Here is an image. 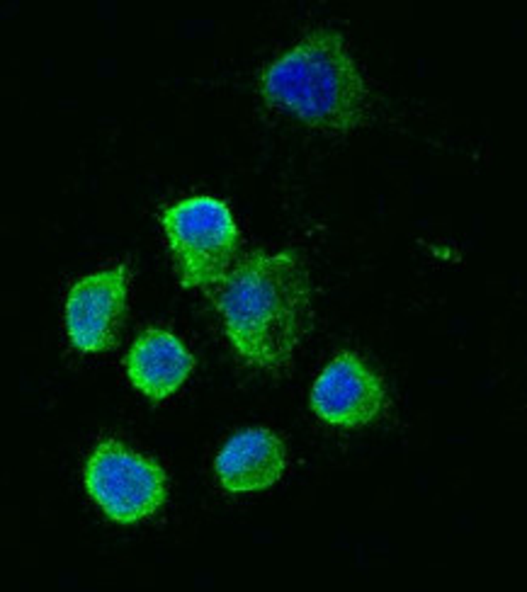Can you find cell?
<instances>
[{"instance_id":"cell-7","label":"cell","mask_w":527,"mask_h":592,"mask_svg":"<svg viewBox=\"0 0 527 592\" xmlns=\"http://www.w3.org/2000/svg\"><path fill=\"white\" fill-rule=\"evenodd\" d=\"M214 471L229 493L265 491L287 471V447L275 432L250 427L219 449Z\"/></svg>"},{"instance_id":"cell-8","label":"cell","mask_w":527,"mask_h":592,"mask_svg":"<svg viewBox=\"0 0 527 592\" xmlns=\"http://www.w3.org/2000/svg\"><path fill=\"white\" fill-rule=\"evenodd\" d=\"M124 367L139 394L151 401H166L192 374L194 357L171 330L148 328L127 352Z\"/></svg>"},{"instance_id":"cell-5","label":"cell","mask_w":527,"mask_h":592,"mask_svg":"<svg viewBox=\"0 0 527 592\" xmlns=\"http://www.w3.org/2000/svg\"><path fill=\"white\" fill-rule=\"evenodd\" d=\"M311 410L335 427L355 430L375 422L387 408V386L370 362L340 352L311 386Z\"/></svg>"},{"instance_id":"cell-4","label":"cell","mask_w":527,"mask_h":592,"mask_svg":"<svg viewBox=\"0 0 527 592\" xmlns=\"http://www.w3.org/2000/svg\"><path fill=\"white\" fill-rule=\"evenodd\" d=\"M85 488L97 508L120 524L151 517L168 495L166 471L117 440H102L93 449L85 464Z\"/></svg>"},{"instance_id":"cell-3","label":"cell","mask_w":527,"mask_h":592,"mask_svg":"<svg viewBox=\"0 0 527 592\" xmlns=\"http://www.w3.org/2000/svg\"><path fill=\"white\" fill-rule=\"evenodd\" d=\"M161 223L182 287H217L226 277L238 250V226L222 199H182L163 212Z\"/></svg>"},{"instance_id":"cell-2","label":"cell","mask_w":527,"mask_h":592,"mask_svg":"<svg viewBox=\"0 0 527 592\" xmlns=\"http://www.w3.org/2000/svg\"><path fill=\"white\" fill-rule=\"evenodd\" d=\"M260 95L311 129L350 134L370 112V88L338 29L316 27L260 78Z\"/></svg>"},{"instance_id":"cell-1","label":"cell","mask_w":527,"mask_h":592,"mask_svg":"<svg viewBox=\"0 0 527 592\" xmlns=\"http://www.w3.org/2000/svg\"><path fill=\"white\" fill-rule=\"evenodd\" d=\"M212 299L229 343L250 367H284L311 328L309 274L291 253L243 258L212 289Z\"/></svg>"},{"instance_id":"cell-6","label":"cell","mask_w":527,"mask_h":592,"mask_svg":"<svg viewBox=\"0 0 527 592\" xmlns=\"http://www.w3.org/2000/svg\"><path fill=\"white\" fill-rule=\"evenodd\" d=\"M129 272L120 262L78 279L66 296V333L80 352H105L117 343L127 309Z\"/></svg>"}]
</instances>
